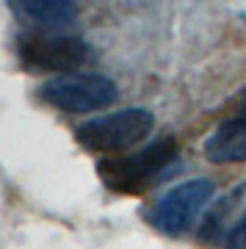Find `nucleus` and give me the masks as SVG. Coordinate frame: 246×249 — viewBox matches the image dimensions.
<instances>
[{
	"label": "nucleus",
	"mask_w": 246,
	"mask_h": 249,
	"mask_svg": "<svg viewBox=\"0 0 246 249\" xmlns=\"http://www.w3.org/2000/svg\"><path fill=\"white\" fill-rule=\"evenodd\" d=\"M180 155V147L172 136H163L155 144L144 150L124 155V158H105L97 163V172L111 191L119 194H139L144 188L155 186L166 169L172 166Z\"/></svg>",
	"instance_id": "nucleus-1"
},
{
	"label": "nucleus",
	"mask_w": 246,
	"mask_h": 249,
	"mask_svg": "<svg viewBox=\"0 0 246 249\" xmlns=\"http://www.w3.org/2000/svg\"><path fill=\"white\" fill-rule=\"evenodd\" d=\"M39 97L47 106L67 111V114H94L114 106L119 97L116 83L97 72H72V75H55L42 83Z\"/></svg>",
	"instance_id": "nucleus-2"
},
{
	"label": "nucleus",
	"mask_w": 246,
	"mask_h": 249,
	"mask_svg": "<svg viewBox=\"0 0 246 249\" xmlns=\"http://www.w3.org/2000/svg\"><path fill=\"white\" fill-rule=\"evenodd\" d=\"M155 127V116L147 108H124L116 114L88 119L78 127V142L88 152H122L141 144Z\"/></svg>",
	"instance_id": "nucleus-3"
},
{
	"label": "nucleus",
	"mask_w": 246,
	"mask_h": 249,
	"mask_svg": "<svg viewBox=\"0 0 246 249\" xmlns=\"http://www.w3.org/2000/svg\"><path fill=\"white\" fill-rule=\"evenodd\" d=\"M17 55L28 72L72 75V70H80L86 61H91V47L75 36L28 31L17 39Z\"/></svg>",
	"instance_id": "nucleus-4"
},
{
	"label": "nucleus",
	"mask_w": 246,
	"mask_h": 249,
	"mask_svg": "<svg viewBox=\"0 0 246 249\" xmlns=\"http://www.w3.org/2000/svg\"><path fill=\"white\" fill-rule=\"evenodd\" d=\"M213 194H216L213 180H185L155 202V208L150 211L152 227L160 230L163 235H175V238L185 235L196 224V219L202 216V211L211 205Z\"/></svg>",
	"instance_id": "nucleus-5"
},
{
	"label": "nucleus",
	"mask_w": 246,
	"mask_h": 249,
	"mask_svg": "<svg viewBox=\"0 0 246 249\" xmlns=\"http://www.w3.org/2000/svg\"><path fill=\"white\" fill-rule=\"evenodd\" d=\"M205 155L213 163H244L246 160V106L238 114L221 119L213 136L205 142Z\"/></svg>",
	"instance_id": "nucleus-6"
},
{
	"label": "nucleus",
	"mask_w": 246,
	"mask_h": 249,
	"mask_svg": "<svg viewBox=\"0 0 246 249\" xmlns=\"http://www.w3.org/2000/svg\"><path fill=\"white\" fill-rule=\"evenodd\" d=\"M11 11L42 34H58L75 25L78 19V6L67 0H25V3H11Z\"/></svg>",
	"instance_id": "nucleus-7"
},
{
	"label": "nucleus",
	"mask_w": 246,
	"mask_h": 249,
	"mask_svg": "<svg viewBox=\"0 0 246 249\" xmlns=\"http://www.w3.org/2000/svg\"><path fill=\"white\" fill-rule=\"evenodd\" d=\"M224 247L227 249H246V211L241 213V219H235L232 230L224 238Z\"/></svg>",
	"instance_id": "nucleus-8"
}]
</instances>
